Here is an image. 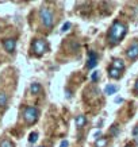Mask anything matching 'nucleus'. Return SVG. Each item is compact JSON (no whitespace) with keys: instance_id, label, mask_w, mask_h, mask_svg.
<instances>
[{"instance_id":"18","label":"nucleus","mask_w":138,"mask_h":147,"mask_svg":"<svg viewBox=\"0 0 138 147\" xmlns=\"http://www.w3.org/2000/svg\"><path fill=\"white\" fill-rule=\"evenodd\" d=\"M69 27H71V23L69 22H67V23H64V26H63V31H67V30H69Z\"/></svg>"},{"instance_id":"1","label":"nucleus","mask_w":138,"mask_h":147,"mask_svg":"<svg viewBox=\"0 0 138 147\" xmlns=\"http://www.w3.org/2000/svg\"><path fill=\"white\" fill-rule=\"evenodd\" d=\"M126 32H127V26L125 23L119 22V20H115L112 23V26L110 27V31H108V42L111 45H116L119 43L120 40L125 38Z\"/></svg>"},{"instance_id":"11","label":"nucleus","mask_w":138,"mask_h":147,"mask_svg":"<svg viewBox=\"0 0 138 147\" xmlns=\"http://www.w3.org/2000/svg\"><path fill=\"white\" fill-rule=\"evenodd\" d=\"M118 92V86L116 85H112V84H108L104 88V93L106 94H114V93H116Z\"/></svg>"},{"instance_id":"10","label":"nucleus","mask_w":138,"mask_h":147,"mask_svg":"<svg viewBox=\"0 0 138 147\" xmlns=\"http://www.w3.org/2000/svg\"><path fill=\"white\" fill-rule=\"evenodd\" d=\"M76 125L79 127V128H83L85 125V123H87V119H85V116L84 115H79V116H76Z\"/></svg>"},{"instance_id":"5","label":"nucleus","mask_w":138,"mask_h":147,"mask_svg":"<svg viewBox=\"0 0 138 147\" xmlns=\"http://www.w3.org/2000/svg\"><path fill=\"white\" fill-rule=\"evenodd\" d=\"M33 50H34V53L37 55H42L45 53V50H46V43L42 39H37L34 42V45H33Z\"/></svg>"},{"instance_id":"15","label":"nucleus","mask_w":138,"mask_h":147,"mask_svg":"<svg viewBox=\"0 0 138 147\" xmlns=\"http://www.w3.org/2000/svg\"><path fill=\"white\" fill-rule=\"evenodd\" d=\"M0 147H14V144L10 142L8 139H5V140H3V142L0 143Z\"/></svg>"},{"instance_id":"23","label":"nucleus","mask_w":138,"mask_h":147,"mask_svg":"<svg viewBox=\"0 0 138 147\" xmlns=\"http://www.w3.org/2000/svg\"><path fill=\"white\" fill-rule=\"evenodd\" d=\"M135 90L138 92V80H137V82H135Z\"/></svg>"},{"instance_id":"17","label":"nucleus","mask_w":138,"mask_h":147,"mask_svg":"<svg viewBox=\"0 0 138 147\" xmlns=\"http://www.w3.org/2000/svg\"><path fill=\"white\" fill-rule=\"evenodd\" d=\"M99 77H100V73H99V71H94V73L91 74V80H92V81H98Z\"/></svg>"},{"instance_id":"19","label":"nucleus","mask_w":138,"mask_h":147,"mask_svg":"<svg viewBox=\"0 0 138 147\" xmlns=\"http://www.w3.org/2000/svg\"><path fill=\"white\" fill-rule=\"evenodd\" d=\"M111 132H112V135H116V134H118V127H116V125H112Z\"/></svg>"},{"instance_id":"8","label":"nucleus","mask_w":138,"mask_h":147,"mask_svg":"<svg viewBox=\"0 0 138 147\" xmlns=\"http://www.w3.org/2000/svg\"><path fill=\"white\" fill-rule=\"evenodd\" d=\"M108 76L111 77V78H115V80H118V78H120V76H122V71L118 70V69H114V67H108Z\"/></svg>"},{"instance_id":"6","label":"nucleus","mask_w":138,"mask_h":147,"mask_svg":"<svg viewBox=\"0 0 138 147\" xmlns=\"http://www.w3.org/2000/svg\"><path fill=\"white\" fill-rule=\"evenodd\" d=\"M98 65V54L95 51H89L88 53V62H87V67L88 69H94Z\"/></svg>"},{"instance_id":"21","label":"nucleus","mask_w":138,"mask_h":147,"mask_svg":"<svg viewBox=\"0 0 138 147\" xmlns=\"http://www.w3.org/2000/svg\"><path fill=\"white\" fill-rule=\"evenodd\" d=\"M69 146V143L67 142V140H63V142H61V144H60V147H68Z\"/></svg>"},{"instance_id":"3","label":"nucleus","mask_w":138,"mask_h":147,"mask_svg":"<svg viewBox=\"0 0 138 147\" xmlns=\"http://www.w3.org/2000/svg\"><path fill=\"white\" fill-rule=\"evenodd\" d=\"M38 116H39V111H38V108H35V107H26L24 111H23V117H24V120H26L29 124L37 121Z\"/></svg>"},{"instance_id":"16","label":"nucleus","mask_w":138,"mask_h":147,"mask_svg":"<svg viewBox=\"0 0 138 147\" xmlns=\"http://www.w3.org/2000/svg\"><path fill=\"white\" fill-rule=\"evenodd\" d=\"M37 139H38V134H37V132H31V134H30V138H29V142L34 143V142H37Z\"/></svg>"},{"instance_id":"12","label":"nucleus","mask_w":138,"mask_h":147,"mask_svg":"<svg viewBox=\"0 0 138 147\" xmlns=\"http://www.w3.org/2000/svg\"><path fill=\"white\" fill-rule=\"evenodd\" d=\"M107 143H108V139L107 138H99L96 142H95V147H106Z\"/></svg>"},{"instance_id":"24","label":"nucleus","mask_w":138,"mask_h":147,"mask_svg":"<svg viewBox=\"0 0 138 147\" xmlns=\"http://www.w3.org/2000/svg\"><path fill=\"white\" fill-rule=\"evenodd\" d=\"M126 147H134V146H131V144H127V146H126Z\"/></svg>"},{"instance_id":"25","label":"nucleus","mask_w":138,"mask_h":147,"mask_svg":"<svg viewBox=\"0 0 138 147\" xmlns=\"http://www.w3.org/2000/svg\"><path fill=\"white\" fill-rule=\"evenodd\" d=\"M135 142H137V143H138V136H137V138H135Z\"/></svg>"},{"instance_id":"9","label":"nucleus","mask_w":138,"mask_h":147,"mask_svg":"<svg viewBox=\"0 0 138 147\" xmlns=\"http://www.w3.org/2000/svg\"><path fill=\"white\" fill-rule=\"evenodd\" d=\"M112 67L122 71L123 69H125V62H123L122 59H119V58H115V59L112 61Z\"/></svg>"},{"instance_id":"14","label":"nucleus","mask_w":138,"mask_h":147,"mask_svg":"<svg viewBox=\"0 0 138 147\" xmlns=\"http://www.w3.org/2000/svg\"><path fill=\"white\" fill-rule=\"evenodd\" d=\"M8 101V97H7V94L3 93V92H0V108L4 107L5 104Z\"/></svg>"},{"instance_id":"22","label":"nucleus","mask_w":138,"mask_h":147,"mask_svg":"<svg viewBox=\"0 0 138 147\" xmlns=\"http://www.w3.org/2000/svg\"><path fill=\"white\" fill-rule=\"evenodd\" d=\"M115 101H116V102H122V101H123V100H122V98H120V97H118V98H116V100H115Z\"/></svg>"},{"instance_id":"13","label":"nucleus","mask_w":138,"mask_h":147,"mask_svg":"<svg viewBox=\"0 0 138 147\" xmlns=\"http://www.w3.org/2000/svg\"><path fill=\"white\" fill-rule=\"evenodd\" d=\"M30 92H31L33 94H37L41 92V85L37 84V82H34V84H31V86H30Z\"/></svg>"},{"instance_id":"4","label":"nucleus","mask_w":138,"mask_h":147,"mask_svg":"<svg viewBox=\"0 0 138 147\" xmlns=\"http://www.w3.org/2000/svg\"><path fill=\"white\" fill-rule=\"evenodd\" d=\"M126 55H127V58L131 59V61L137 59L138 58V42H133V43L127 47V50H126Z\"/></svg>"},{"instance_id":"20","label":"nucleus","mask_w":138,"mask_h":147,"mask_svg":"<svg viewBox=\"0 0 138 147\" xmlns=\"http://www.w3.org/2000/svg\"><path fill=\"white\" fill-rule=\"evenodd\" d=\"M133 135H134V136H138V125H135V127H134V129H133Z\"/></svg>"},{"instance_id":"2","label":"nucleus","mask_w":138,"mask_h":147,"mask_svg":"<svg viewBox=\"0 0 138 147\" xmlns=\"http://www.w3.org/2000/svg\"><path fill=\"white\" fill-rule=\"evenodd\" d=\"M39 18L42 20V23L45 24V27H52L53 26V22H54V18H53V13L50 11L48 7H42L39 9Z\"/></svg>"},{"instance_id":"7","label":"nucleus","mask_w":138,"mask_h":147,"mask_svg":"<svg viewBox=\"0 0 138 147\" xmlns=\"http://www.w3.org/2000/svg\"><path fill=\"white\" fill-rule=\"evenodd\" d=\"M3 46L4 49L8 51V53H12L15 47H16V40L15 39H4L3 40Z\"/></svg>"},{"instance_id":"26","label":"nucleus","mask_w":138,"mask_h":147,"mask_svg":"<svg viewBox=\"0 0 138 147\" xmlns=\"http://www.w3.org/2000/svg\"><path fill=\"white\" fill-rule=\"evenodd\" d=\"M39 147H44V146H39Z\"/></svg>"}]
</instances>
